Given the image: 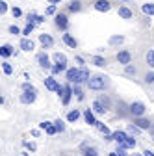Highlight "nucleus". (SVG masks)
Listing matches in <instances>:
<instances>
[{
    "mask_svg": "<svg viewBox=\"0 0 154 156\" xmlns=\"http://www.w3.org/2000/svg\"><path fill=\"white\" fill-rule=\"evenodd\" d=\"M93 74L89 73V69L87 67H80V86H86L87 82H89V78H91Z\"/></svg>",
    "mask_w": 154,
    "mask_h": 156,
    "instance_id": "a878e982",
    "label": "nucleus"
},
{
    "mask_svg": "<svg viewBox=\"0 0 154 156\" xmlns=\"http://www.w3.org/2000/svg\"><path fill=\"white\" fill-rule=\"evenodd\" d=\"M113 112L119 119H126V117H130V104L124 102L123 99H117L115 101V106H113Z\"/></svg>",
    "mask_w": 154,
    "mask_h": 156,
    "instance_id": "7ed1b4c3",
    "label": "nucleus"
},
{
    "mask_svg": "<svg viewBox=\"0 0 154 156\" xmlns=\"http://www.w3.org/2000/svg\"><path fill=\"white\" fill-rule=\"evenodd\" d=\"M80 117H84V113H82L78 108H74V110H69V112H67L65 121H67V123H76V121L80 119Z\"/></svg>",
    "mask_w": 154,
    "mask_h": 156,
    "instance_id": "412c9836",
    "label": "nucleus"
},
{
    "mask_svg": "<svg viewBox=\"0 0 154 156\" xmlns=\"http://www.w3.org/2000/svg\"><path fill=\"white\" fill-rule=\"evenodd\" d=\"M72 93H74V97H76V99H78L80 102L86 99V93H84V89H82L80 84H72Z\"/></svg>",
    "mask_w": 154,
    "mask_h": 156,
    "instance_id": "cd10ccee",
    "label": "nucleus"
},
{
    "mask_svg": "<svg viewBox=\"0 0 154 156\" xmlns=\"http://www.w3.org/2000/svg\"><path fill=\"white\" fill-rule=\"evenodd\" d=\"M95 128H97V130H99L100 134H104V136H108V134H113V132H111V130L108 128V125H104V123H100V121L97 123V126H95Z\"/></svg>",
    "mask_w": 154,
    "mask_h": 156,
    "instance_id": "ea45409f",
    "label": "nucleus"
},
{
    "mask_svg": "<svg viewBox=\"0 0 154 156\" xmlns=\"http://www.w3.org/2000/svg\"><path fill=\"white\" fill-rule=\"evenodd\" d=\"M67 63H54L52 65V69H50V74H54V76H60L61 73H67Z\"/></svg>",
    "mask_w": 154,
    "mask_h": 156,
    "instance_id": "393cba45",
    "label": "nucleus"
},
{
    "mask_svg": "<svg viewBox=\"0 0 154 156\" xmlns=\"http://www.w3.org/2000/svg\"><path fill=\"white\" fill-rule=\"evenodd\" d=\"M124 74H126V76H130V78H134V76L138 74V67L134 65V63L126 65V67H124Z\"/></svg>",
    "mask_w": 154,
    "mask_h": 156,
    "instance_id": "c9c22d12",
    "label": "nucleus"
},
{
    "mask_svg": "<svg viewBox=\"0 0 154 156\" xmlns=\"http://www.w3.org/2000/svg\"><path fill=\"white\" fill-rule=\"evenodd\" d=\"M35 99H37V91H23V93H21V97H19L21 104H26V106L33 104V102H35Z\"/></svg>",
    "mask_w": 154,
    "mask_h": 156,
    "instance_id": "9d476101",
    "label": "nucleus"
},
{
    "mask_svg": "<svg viewBox=\"0 0 154 156\" xmlns=\"http://www.w3.org/2000/svg\"><path fill=\"white\" fill-rule=\"evenodd\" d=\"M35 26H37L35 23H26V26L23 28V37H30V34L35 30Z\"/></svg>",
    "mask_w": 154,
    "mask_h": 156,
    "instance_id": "4c0bfd02",
    "label": "nucleus"
},
{
    "mask_svg": "<svg viewBox=\"0 0 154 156\" xmlns=\"http://www.w3.org/2000/svg\"><path fill=\"white\" fill-rule=\"evenodd\" d=\"M56 78H58V76H54V74H48V76H45V78H43V84H45V87H47L48 91H52V93L56 91L58 84H60V82L56 80Z\"/></svg>",
    "mask_w": 154,
    "mask_h": 156,
    "instance_id": "a211bd4d",
    "label": "nucleus"
},
{
    "mask_svg": "<svg viewBox=\"0 0 154 156\" xmlns=\"http://www.w3.org/2000/svg\"><path fill=\"white\" fill-rule=\"evenodd\" d=\"M52 62L54 63H67V56L61 54V52H54L52 54Z\"/></svg>",
    "mask_w": 154,
    "mask_h": 156,
    "instance_id": "473e14b6",
    "label": "nucleus"
},
{
    "mask_svg": "<svg viewBox=\"0 0 154 156\" xmlns=\"http://www.w3.org/2000/svg\"><path fill=\"white\" fill-rule=\"evenodd\" d=\"M123 43H124V35H119V34L110 35V39H108V45L110 47H121Z\"/></svg>",
    "mask_w": 154,
    "mask_h": 156,
    "instance_id": "b1692460",
    "label": "nucleus"
},
{
    "mask_svg": "<svg viewBox=\"0 0 154 156\" xmlns=\"http://www.w3.org/2000/svg\"><path fill=\"white\" fill-rule=\"evenodd\" d=\"M6 13H8V2L0 0V15H6Z\"/></svg>",
    "mask_w": 154,
    "mask_h": 156,
    "instance_id": "09e8293b",
    "label": "nucleus"
},
{
    "mask_svg": "<svg viewBox=\"0 0 154 156\" xmlns=\"http://www.w3.org/2000/svg\"><path fill=\"white\" fill-rule=\"evenodd\" d=\"M30 136H32V138H39V136H41V128H33V130H30Z\"/></svg>",
    "mask_w": 154,
    "mask_h": 156,
    "instance_id": "603ef678",
    "label": "nucleus"
},
{
    "mask_svg": "<svg viewBox=\"0 0 154 156\" xmlns=\"http://www.w3.org/2000/svg\"><path fill=\"white\" fill-rule=\"evenodd\" d=\"M141 11H143V15H147V17H154V2H145V4H141Z\"/></svg>",
    "mask_w": 154,
    "mask_h": 156,
    "instance_id": "c85d7f7f",
    "label": "nucleus"
},
{
    "mask_svg": "<svg viewBox=\"0 0 154 156\" xmlns=\"http://www.w3.org/2000/svg\"><path fill=\"white\" fill-rule=\"evenodd\" d=\"M123 145H124L128 151H130V149H136V145H138V140L134 138V136H130V134H128V138H126V141H124Z\"/></svg>",
    "mask_w": 154,
    "mask_h": 156,
    "instance_id": "f704fd0d",
    "label": "nucleus"
},
{
    "mask_svg": "<svg viewBox=\"0 0 154 156\" xmlns=\"http://www.w3.org/2000/svg\"><path fill=\"white\" fill-rule=\"evenodd\" d=\"M126 132L130 134V136H134V138H136V136H139L143 130L139 128V126H136V125H134V123H128V126H126Z\"/></svg>",
    "mask_w": 154,
    "mask_h": 156,
    "instance_id": "7c9ffc66",
    "label": "nucleus"
},
{
    "mask_svg": "<svg viewBox=\"0 0 154 156\" xmlns=\"http://www.w3.org/2000/svg\"><path fill=\"white\" fill-rule=\"evenodd\" d=\"M145 113H147L145 102H141V101L130 102V117H132V119H136V117H145Z\"/></svg>",
    "mask_w": 154,
    "mask_h": 156,
    "instance_id": "20e7f679",
    "label": "nucleus"
},
{
    "mask_svg": "<svg viewBox=\"0 0 154 156\" xmlns=\"http://www.w3.org/2000/svg\"><path fill=\"white\" fill-rule=\"evenodd\" d=\"M82 156H99V149L95 147V145H89L82 151Z\"/></svg>",
    "mask_w": 154,
    "mask_h": 156,
    "instance_id": "2f4dec72",
    "label": "nucleus"
},
{
    "mask_svg": "<svg viewBox=\"0 0 154 156\" xmlns=\"http://www.w3.org/2000/svg\"><path fill=\"white\" fill-rule=\"evenodd\" d=\"M63 86H65V91H63V95H61L60 101H61L63 106H69L71 101H72V97H74V93H72V84H71V82H65Z\"/></svg>",
    "mask_w": 154,
    "mask_h": 156,
    "instance_id": "1a4fd4ad",
    "label": "nucleus"
},
{
    "mask_svg": "<svg viewBox=\"0 0 154 156\" xmlns=\"http://www.w3.org/2000/svg\"><path fill=\"white\" fill-rule=\"evenodd\" d=\"M97 99L106 106V110L110 112V110H113V106H115V101H113V97L110 95V93H99V97Z\"/></svg>",
    "mask_w": 154,
    "mask_h": 156,
    "instance_id": "dca6fc26",
    "label": "nucleus"
},
{
    "mask_svg": "<svg viewBox=\"0 0 154 156\" xmlns=\"http://www.w3.org/2000/svg\"><path fill=\"white\" fill-rule=\"evenodd\" d=\"M45 17L47 15H39V17H37V21H35V24H43L45 23Z\"/></svg>",
    "mask_w": 154,
    "mask_h": 156,
    "instance_id": "6e6d98bb",
    "label": "nucleus"
},
{
    "mask_svg": "<svg viewBox=\"0 0 154 156\" xmlns=\"http://www.w3.org/2000/svg\"><path fill=\"white\" fill-rule=\"evenodd\" d=\"M74 62L78 63V67H86V60H84L82 56H74Z\"/></svg>",
    "mask_w": 154,
    "mask_h": 156,
    "instance_id": "3c124183",
    "label": "nucleus"
},
{
    "mask_svg": "<svg viewBox=\"0 0 154 156\" xmlns=\"http://www.w3.org/2000/svg\"><path fill=\"white\" fill-rule=\"evenodd\" d=\"M89 91H106L110 87V78L106 74H93L89 78V82L86 84Z\"/></svg>",
    "mask_w": 154,
    "mask_h": 156,
    "instance_id": "f257e3e1",
    "label": "nucleus"
},
{
    "mask_svg": "<svg viewBox=\"0 0 154 156\" xmlns=\"http://www.w3.org/2000/svg\"><path fill=\"white\" fill-rule=\"evenodd\" d=\"M37 17H39V15H37L35 11H28V13H26V23H35Z\"/></svg>",
    "mask_w": 154,
    "mask_h": 156,
    "instance_id": "c03bdc74",
    "label": "nucleus"
},
{
    "mask_svg": "<svg viewBox=\"0 0 154 156\" xmlns=\"http://www.w3.org/2000/svg\"><path fill=\"white\" fill-rule=\"evenodd\" d=\"M82 113H84V123H86V125H89V126H97L99 119L95 117V112H93V108H86Z\"/></svg>",
    "mask_w": 154,
    "mask_h": 156,
    "instance_id": "f8f14e48",
    "label": "nucleus"
},
{
    "mask_svg": "<svg viewBox=\"0 0 154 156\" xmlns=\"http://www.w3.org/2000/svg\"><path fill=\"white\" fill-rule=\"evenodd\" d=\"M15 54H17V50H15V47L9 45V43H4L2 47H0V56H2V60H9V58L15 56Z\"/></svg>",
    "mask_w": 154,
    "mask_h": 156,
    "instance_id": "2eb2a0df",
    "label": "nucleus"
},
{
    "mask_svg": "<svg viewBox=\"0 0 154 156\" xmlns=\"http://www.w3.org/2000/svg\"><path fill=\"white\" fill-rule=\"evenodd\" d=\"M89 60H91V63L95 65V67H106L108 65V60H106V56H102V54H93L91 58H89Z\"/></svg>",
    "mask_w": 154,
    "mask_h": 156,
    "instance_id": "aec40b11",
    "label": "nucleus"
},
{
    "mask_svg": "<svg viewBox=\"0 0 154 156\" xmlns=\"http://www.w3.org/2000/svg\"><path fill=\"white\" fill-rule=\"evenodd\" d=\"M21 89H23V91H37V87H35L32 82H24V84L21 86Z\"/></svg>",
    "mask_w": 154,
    "mask_h": 156,
    "instance_id": "a18cd8bd",
    "label": "nucleus"
},
{
    "mask_svg": "<svg viewBox=\"0 0 154 156\" xmlns=\"http://www.w3.org/2000/svg\"><path fill=\"white\" fill-rule=\"evenodd\" d=\"M2 71H4L6 76H11V74H13V65H11L8 60H4V62H2Z\"/></svg>",
    "mask_w": 154,
    "mask_h": 156,
    "instance_id": "58836bf2",
    "label": "nucleus"
},
{
    "mask_svg": "<svg viewBox=\"0 0 154 156\" xmlns=\"http://www.w3.org/2000/svg\"><path fill=\"white\" fill-rule=\"evenodd\" d=\"M91 108H93V112L95 113H108V110H106V106L99 101V99H95L93 102H91Z\"/></svg>",
    "mask_w": 154,
    "mask_h": 156,
    "instance_id": "bb28decb",
    "label": "nucleus"
},
{
    "mask_svg": "<svg viewBox=\"0 0 154 156\" xmlns=\"http://www.w3.org/2000/svg\"><path fill=\"white\" fill-rule=\"evenodd\" d=\"M134 156H143V152H134Z\"/></svg>",
    "mask_w": 154,
    "mask_h": 156,
    "instance_id": "69168bd1",
    "label": "nucleus"
},
{
    "mask_svg": "<svg viewBox=\"0 0 154 156\" xmlns=\"http://www.w3.org/2000/svg\"><path fill=\"white\" fill-rule=\"evenodd\" d=\"M37 65H39L41 69H45V71H50V69H52V65H54V62L50 60V56L43 50V52L37 54Z\"/></svg>",
    "mask_w": 154,
    "mask_h": 156,
    "instance_id": "423d86ee",
    "label": "nucleus"
},
{
    "mask_svg": "<svg viewBox=\"0 0 154 156\" xmlns=\"http://www.w3.org/2000/svg\"><path fill=\"white\" fill-rule=\"evenodd\" d=\"M82 9H84V2H82V0H69L67 6H65L67 13H80Z\"/></svg>",
    "mask_w": 154,
    "mask_h": 156,
    "instance_id": "9b49d317",
    "label": "nucleus"
},
{
    "mask_svg": "<svg viewBox=\"0 0 154 156\" xmlns=\"http://www.w3.org/2000/svg\"><path fill=\"white\" fill-rule=\"evenodd\" d=\"M19 48H21L23 52H33L35 43L32 41L30 37H21V41H19Z\"/></svg>",
    "mask_w": 154,
    "mask_h": 156,
    "instance_id": "f3484780",
    "label": "nucleus"
},
{
    "mask_svg": "<svg viewBox=\"0 0 154 156\" xmlns=\"http://www.w3.org/2000/svg\"><path fill=\"white\" fill-rule=\"evenodd\" d=\"M48 4H60V2H63V0H47Z\"/></svg>",
    "mask_w": 154,
    "mask_h": 156,
    "instance_id": "bf43d9fd",
    "label": "nucleus"
},
{
    "mask_svg": "<svg viewBox=\"0 0 154 156\" xmlns=\"http://www.w3.org/2000/svg\"><path fill=\"white\" fill-rule=\"evenodd\" d=\"M89 145H93V143H91L89 140H86V141H82V143H80V147H78V149H80V151H84V149H86V147H89Z\"/></svg>",
    "mask_w": 154,
    "mask_h": 156,
    "instance_id": "5fc2aeb1",
    "label": "nucleus"
},
{
    "mask_svg": "<svg viewBox=\"0 0 154 156\" xmlns=\"http://www.w3.org/2000/svg\"><path fill=\"white\" fill-rule=\"evenodd\" d=\"M8 32H9L11 35H23V28H19L17 24H11V26L8 28Z\"/></svg>",
    "mask_w": 154,
    "mask_h": 156,
    "instance_id": "37998d69",
    "label": "nucleus"
},
{
    "mask_svg": "<svg viewBox=\"0 0 154 156\" xmlns=\"http://www.w3.org/2000/svg\"><path fill=\"white\" fill-rule=\"evenodd\" d=\"M115 2H132V0H115Z\"/></svg>",
    "mask_w": 154,
    "mask_h": 156,
    "instance_id": "0e129e2a",
    "label": "nucleus"
},
{
    "mask_svg": "<svg viewBox=\"0 0 154 156\" xmlns=\"http://www.w3.org/2000/svg\"><path fill=\"white\" fill-rule=\"evenodd\" d=\"M145 62H147V65H149L150 69H154V48L147 50V54H145Z\"/></svg>",
    "mask_w": 154,
    "mask_h": 156,
    "instance_id": "72a5a7b5",
    "label": "nucleus"
},
{
    "mask_svg": "<svg viewBox=\"0 0 154 156\" xmlns=\"http://www.w3.org/2000/svg\"><path fill=\"white\" fill-rule=\"evenodd\" d=\"M132 52L128 50V48H119L117 50V54H115V60H117V63L119 65H123V67H126V65H130L132 63Z\"/></svg>",
    "mask_w": 154,
    "mask_h": 156,
    "instance_id": "39448f33",
    "label": "nucleus"
},
{
    "mask_svg": "<svg viewBox=\"0 0 154 156\" xmlns=\"http://www.w3.org/2000/svg\"><path fill=\"white\" fill-rule=\"evenodd\" d=\"M11 15H13V19H21L23 17V9L15 6V8H11Z\"/></svg>",
    "mask_w": 154,
    "mask_h": 156,
    "instance_id": "de8ad7c7",
    "label": "nucleus"
},
{
    "mask_svg": "<svg viewBox=\"0 0 154 156\" xmlns=\"http://www.w3.org/2000/svg\"><path fill=\"white\" fill-rule=\"evenodd\" d=\"M21 154H23V156H30V154H28V151H23Z\"/></svg>",
    "mask_w": 154,
    "mask_h": 156,
    "instance_id": "e2e57ef3",
    "label": "nucleus"
},
{
    "mask_svg": "<svg viewBox=\"0 0 154 156\" xmlns=\"http://www.w3.org/2000/svg\"><path fill=\"white\" fill-rule=\"evenodd\" d=\"M45 134H47V136H56V134H58V130H56L54 123H52V125H50V126H48V128L45 130Z\"/></svg>",
    "mask_w": 154,
    "mask_h": 156,
    "instance_id": "8fccbe9b",
    "label": "nucleus"
},
{
    "mask_svg": "<svg viewBox=\"0 0 154 156\" xmlns=\"http://www.w3.org/2000/svg\"><path fill=\"white\" fill-rule=\"evenodd\" d=\"M111 136H113V141L117 143V145H123V143L126 141V138H128V132L119 128V130H113V134H111Z\"/></svg>",
    "mask_w": 154,
    "mask_h": 156,
    "instance_id": "4be33fe9",
    "label": "nucleus"
},
{
    "mask_svg": "<svg viewBox=\"0 0 154 156\" xmlns=\"http://www.w3.org/2000/svg\"><path fill=\"white\" fill-rule=\"evenodd\" d=\"M50 125H52V121H41V123H39V128H41V130H47Z\"/></svg>",
    "mask_w": 154,
    "mask_h": 156,
    "instance_id": "864d4df0",
    "label": "nucleus"
},
{
    "mask_svg": "<svg viewBox=\"0 0 154 156\" xmlns=\"http://www.w3.org/2000/svg\"><path fill=\"white\" fill-rule=\"evenodd\" d=\"M54 26L60 32H69V26H71L69 13L67 11H58V15L54 17Z\"/></svg>",
    "mask_w": 154,
    "mask_h": 156,
    "instance_id": "f03ea898",
    "label": "nucleus"
},
{
    "mask_svg": "<svg viewBox=\"0 0 154 156\" xmlns=\"http://www.w3.org/2000/svg\"><path fill=\"white\" fill-rule=\"evenodd\" d=\"M39 43H41L43 48H52L56 41H54V37L50 34H39Z\"/></svg>",
    "mask_w": 154,
    "mask_h": 156,
    "instance_id": "6ab92c4d",
    "label": "nucleus"
},
{
    "mask_svg": "<svg viewBox=\"0 0 154 156\" xmlns=\"http://www.w3.org/2000/svg\"><path fill=\"white\" fill-rule=\"evenodd\" d=\"M61 41H63V43H65L69 48H72V50H74V48H78V39H76V37H74L71 32H63V35H61Z\"/></svg>",
    "mask_w": 154,
    "mask_h": 156,
    "instance_id": "ddd939ff",
    "label": "nucleus"
},
{
    "mask_svg": "<svg viewBox=\"0 0 154 156\" xmlns=\"http://www.w3.org/2000/svg\"><path fill=\"white\" fill-rule=\"evenodd\" d=\"M52 123H54V126H56L58 134H63V132H65V128H67V123H65L63 119H60V117H58V119H54Z\"/></svg>",
    "mask_w": 154,
    "mask_h": 156,
    "instance_id": "c756f323",
    "label": "nucleus"
},
{
    "mask_svg": "<svg viewBox=\"0 0 154 156\" xmlns=\"http://www.w3.org/2000/svg\"><path fill=\"white\" fill-rule=\"evenodd\" d=\"M128 149L124 147V145H117V147H115V152H117L119 156H128V152H126Z\"/></svg>",
    "mask_w": 154,
    "mask_h": 156,
    "instance_id": "49530a36",
    "label": "nucleus"
},
{
    "mask_svg": "<svg viewBox=\"0 0 154 156\" xmlns=\"http://www.w3.org/2000/svg\"><path fill=\"white\" fill-rule=\"evenodd\" d=\"M108 156H119V154H117V152H115V151H113V152H110Z\"/></svg>",
    "mask_w": 154,
    "mask_h": 156,
    "instance_id": "680f3d73",
    "label": "nucleus"
},
{
    "mask_svg": "<svg viewBox=\"0 0 154 156\" xmlns=\"http://www.w3.org/2000/svg\"><path fill=\"white\" fill-rule=\"evenodd\" d=\"M143 156H154V152H152L150 149H145V151H143Z\"/></svg>",
    "mask_w": 154,
    "mask_h": 156,
    "instance_id": "4d7b16f0",
    "label": "nucleus"
},
{
    "mask_svg": "<svg viewBox=\"0 0 154 156\" xmlns=\"http://www.w3.org/2000/svg\"><path fill=\"white\" fill-rule=\"evenodd\" d=\"M143 82H145L147 86H152V84H154V71H147V73H145Z\"/></svg>",
    "mask_w": 154,
    "mask_h": 156,
    "instance_id": "79ce46f5",
    "label": "nucleus"
},
{
    "mask_svg": "<svg viewBox=\"0 0 154 156\" xmlns=\"http://www.w3.org/2000/svg\"><path fill=\"white\" fill-rule=\"evenodd\" d=\"M132 123L136 125V126H139L143 132H145V130L149 132V130H150V126H152V121L149 119V117H136V119H132Z\"/></svg>",
    "mask_w": 154,
    "mask_h": 156,
    "instance_id": "4468645a",
    "label": "nucleus"
},
{
    "mask_svg": "<svg viewBox=\"0 0 154 156\" xmlns=\"http://www.w3.org/2000/svg\"><path fill=\"white\" fill-rule=\"evenodd\" d=\"M23 147H24L28 152H35V151H37V143H35V141H26V140H24V141H23Z\"/></svg>",
    "mask_w": 154,
    "mask_h": 156,
    "instance_id": "a19ab883",
    "label": "nucleus"
},
{
    "mask_svg": "<svg viewBox=\"0 0 154 156\" xmlns=\"http://www.w3.org/2000/svg\"><path fill=\"white\" fill-rule=\"evenodd\" d=\"M117 15H119L121 19H124V21H130V19H134V11H132L128 6H119Z\"/></svg>",
    "mask_w": 154,
    "mask_h": 156,
    "instance_id": "5701e85b",
    "label": "nucleus"
},
{
    "mask_svg": "<svg viewBox=\"0 0 154 156\" xmlns=\"http://www.w3.org/2000/svg\"><path fill=\"white\" fill-rule=\"evenodd\" d=\"M65 80L71 84H80V67H69L65 73Z\"/></svg>",
    "mask_w": 154,
    "mask_h": 156,
    "instance_id": "6e6552de",
    "label": "nucleus"
},
{
    "mask_svg": "<svg viewBox=\"0 0 154 156\" xmlns=\"http://www.w3.org/2000/svg\"><path fill=\"white\" fill-rule=\"evenodd\" d=\"M111 8H113L111 0H95V2H93V9L99 11V13H108Z\"/></svg>",
    "mask_w": 154,
    "mask_h": 156,
    "instance_id": "0eeeda50",
    "label": "nucleus"
},
{
    "mask_svg": "<svg viewBox=\"0 0 154 156\" xmlns=\"http://www.w3.org/2000/svg\"><path fill=\"white\" fill-rule=\"evenodd\" d=\"M149 134L152 136V138H154V121H152V126H150V130H149Z\"/></svg>",
    "mask_w": 154,
    "mask_h": 156,
    "instance_id": "052dcab7",
    "label": "nucleus"
},
{
    "mask_svg": "<svg viewBox=\"0 0 154 156\" xmlns=\"http://www.w3.org/2000/svg\"><path fill=\"white\" fill-rule=\"evenodd\" d=\"M152 140H154V138H152Z\"/></svg>",
    "mask_w": 154,
    "mask_h": 156,
    "instance_id": "338daca9",
    "label": "nucleus"
},
{
    "mask_svg": "<svg viewBox=\"0 0 154 156\" xmlns=\"http://www.w3.org/2000/svg\"><path fill=\"white\" fill-rule=\"evenodd\" d=\"M23 78H24V82H30V78H32V76H30L28 73H23Z\"/></svg>",
    "mask_w": 154,
    "mask_h": 156,
    "instance_id": "13d9d810",
    "label": "nucleus"
},
{
    "mask_svg": "<svg viewBox=\"0 0 154 156\" xmlns=\"http://www.w3.org/2000/svg\"><path fill=\"white\" fill-rule=\"evenodd\" d=\"M45 15L47 17H56L58 15V4H48L47 9H45Z\"/></svg>",
    "mask_w": 154,
    "mask_h": 156,
    "instance_id": "e433bc0d",
    "label": "nucleus"
}]
</instances>
